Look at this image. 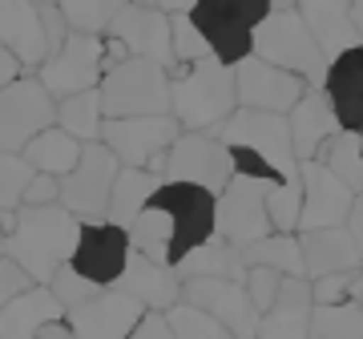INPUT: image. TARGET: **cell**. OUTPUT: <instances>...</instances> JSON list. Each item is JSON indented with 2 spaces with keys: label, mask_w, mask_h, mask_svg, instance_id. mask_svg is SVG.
<instances>
[{
  "label": "cell",
  "mask_w": 363,
  "mask_h": 339,
  "mask_svg": "<svg viewBox=\"0 0 363 339\" xmlns=\"http://www.w3.org/2000/svg\"><path fill=\"white\" fill-rule=\"evenodd\" d=\"M33 166L21 154H0V214L4 210H21V194H25Z\"/></svg>",
  "instance_id": "obj_41"
},
{
  "label": "cell",
  "mask_w": 363,
  "mask_h": 339,
  "mask_svg": "<svg viewBox=\"0 0 363 339\" xmlns=\"http://www.w3.org/2000/svg\"><path fill=\"white\" fill-rule=\"evenodd\" d=\"M101 77H105V37H73V33H69L65 49L37 69V81L45 85L52 101L93 93L101 85Z\"/></svg>",
  "instance_id": "obj_12"
},
{
  "label": "cell",
  "mask_w": 363,
  "mask_h": 339,
  "mask_svg": "<svg viewBox=\"0 0 363 339\" xmlns=\"http://www.w3.org/2000/svg\"><path fill=\"white\" fill-rule=\"evenodd\" d=\"M61 16H65L73 37H105L117 16V4H109V0H69V4H61Z\"/></svg>",
  "instance_id": "obj_35"
},
{
  "label": "cell",
  "mask_w": 363,
  "mask_h": 339,
  "mask_svg": "<svg viewBox=\"0 0 363 339\" xmlns=\"http://www.w3.org/2000/svg\"><path fill=\"white\" fill-rule=\"evenodd\" d=\"M182 303H190L210 319H218L234 339H259V319L255 303L238 283H218V279H198V283H182Z\"/></svg>",
  "instance_id": "obj_18"
},
{
  "label": "cell",
  "mask_w": 363,
  "mask_h": 339,
  "mask_svg": "<svg viewBox=\"0 0 363 339\" xmlns=\"http://www.w3.org/2000/svg\"><path fill=\"white\" fill-rule=\"evenodd\" d=\"M218 142L226 150H247L259 162L274 170L279 186L298 178L295 145H291V126L279 113H255V109H234V118L218 130Z\"/></svg>",
  "instance_id": "obj_6"
},
{
  "label": "cell",
  "mask_w": 363,
  "mask_h": 339,
  "mask_svg": "<svg viewBox=\"0 0 363 339\" xmlns=\"http://www.w3.org/2000/svg\"><path fill=\"white\" fill-rule=\"evenodd\" d=\"M37 339H77V335H73V327H69L65 319H61V323L40 327V335H37Z\"/></svg>",
  "instance_id": "obj_49"
},
{
  "label": "cell",
  "mask_w": 363,
  "mask_h": 339,
  "mask_svg": "<svg viewBox=\"0 0 363 339\" xmlns=\"http://www.w3.org/2000/svg\"><path fill=\"white\" fill-rule=\"evenodd\" d=\"M130 235V247L133 255H142V259L150 262H166V267H174L169 262V250H174V222H169L166 210H157L154 202L133 218V226L125 230Z\"/></svg>",
  "instance_id": "obj_32"
},
{
  "label": "cell",
  "mask_w": 363,
  "mask_h": 339,
  "mask_svg": "<svg viewBox=\"0 0 363 339\" xmlns=\"http://www.w3.org/2000/svg\"><path fill=\"white\" fill-rule=\"evenodd\" d=\"M57 126L52 101L37 77H21L16 85L0 89V154H25V145Z\"/></svg>",
  "instance_id": "obj_8"
},
{
  "label": "cell",
  "mask_w": 363,
  "mask_h": 339,
  "mask_svg": "<svg viewBox=\"0 0 363 339\" xmlns=\"http://www.w3.org/2000/svg\"><path fill=\"white\" fill-rule=\"evenodd\" d=\"M117 170H121V162H117L105 145H85L77 170L61 182V206H65L81 226L105 222V214H109V194H113V182H117Z\"/></svg>",
  "instance_id": "obj_11"
},
{
  "label": "cell",
  "mask_w": 363,
  "mask_h": 339,
  "mask_svg": "<svg viewBox=\"0 0 363 339\" xmlns=\"http://www.w3.org/2000/svg\"><path fill=\"white\" fill-rule=\"evenodd\" d=\"M311 283L307 279H283L274 307L259 319V339H311Z\"/></svg>",
  "instance_id": "obj_26"
},
{
  "label": "cell",
  "mask_w": 363,
  "mask_h": 339,
  "mask_svg": "<svg viewBox=\"0 0 363 339\" xmlns=\"http://www.w3.org/2000/svg\"><path fill=\"white\" fill-rule=\"evenodd\" d=\"M105 37L121 40L130 57L162 65L174 77L178 61H174V45H169V16L157 4H117V16Z\"/></svg>",
  "instance_id": "obj_14"
},
{
  "label": "cell",
  "mask_w": 363,
  "mask_h": 339,
  "mask_svg": "<svg viewBox=\"0 0 363 339\" xmlns=\"http://www.w3.org/2000/svg\"><path fill=\"white\" fill-rule=\"evenodd\" d=\"M347 235L355 238V250H359V259H363V194L355 198V206H351V218H347Z\"/></svg>",
  "instance_id": "obj_48"
},
{
  "label": "cell",
  "mask_w": 363,
  "mask_h": 339,
  "mask_svg": "<svg viewBox=\"0 0 363 339\" xmlns=\"http://www.w3.org/2000/svg\"><path fill=\"white\" fill-rule=\"evenodd\" d=\"M77 238H81V222L61 202L37 210H16V230L4 238V259H13L37 287H49L52 274L69 267L73 250H77Z\"/></svg>",
  "instance_id": "obj_1"
},
{
  "label": "cell",
  "mask_w": 363,
  "mask_h": 339,
  "mask_svg": "<svg viewBox=\"0 0 363 339\" xmlns=\"http://www.w3.org/2000/svg\"><path fill=\"white\" fill-rule=\"evenodd\" d=\"M174 271H178L182 283H198V279H218V283H238V287L247 283V267H242L238 247L222 243L218 235L210 243H202L194 255H186Z\"/></svg>",
  "instance_id": "obj_28"
},
{
  "label": "cell",
  "mask_w": 363,
  "mask_h": 339,
  "mask_svg": "<svg viewBox=\"0 0 363 339\" xmlns=\"http://www.w3.org/2000/svg\"><path fill=\"white\" fill-rule=\"evenodd\" d=\"M0 45L21 61V69L45 65L52 52L45 21H40V4H0Z\"/></svg>",
  "instance_id": "obj_23"
},
{
  "label": "cell",
  "mask_w": 363,
  "mask_h": 339,
  "mask_svg": "<svg viewBox=\"0 0 363 339\" xmlns=\"http://www.w3.org/2000/svg\"><path fill=\"white\" fill-rule=\"evenodd\" d=\"M154 206L166 210L174 222V250L169 262L178 267L186 255H194L202 243L214 238V218H218V198L198 190V186H182V182H162V190L154 194Z\"/></svg>",
  "instance_id": "obj_10"
},
{
  "label": "cell",
  "mask_w": 363,
  "mask_h": 339,
  "mask_svg": "<svg viewBox=\"0 0 363 339\" xmlns=\"http://www.w3.org/2000/svg\"><path fill=\"white\" fill-rule=\"evenodd\" d=\"M351 279L355 274H323V279H311V303L315 307H339V303H347Z\"/></svg>",
  "instance_id": "obj_43"
},
{
  "label": "cell",
  "mask_w": 363,
  "mask_h": 339,
  "mask_svg": "<svg viewBox=\"0 0 363 339\" xmlns=\"http://www.w3.org/2000/svg\"><path fill=\"white\" fill-rule=\"evenodd\" d=\"M242 255V267H267V271H279L283 279H303V250H298V235H267L259 243L238 250Z\"/></svg>",
  "instance_id": "obj_33"
},
{
  "label": "cell",
  "mask_w": 363,
  "mask_h": 339,
  "mask_svg": "<svg viewBox=\"0 0 363 339\" xmlns=\"http://www.w3.org/2000/svg\"><path fill=\"white\" fill-rule=\"evenodd\" d=\"M267 198H271V182L234 174L230 186L218 194V218H214V235L230 247H250L259 238L274 235L271 214H267Z\"/></svg>",
  "instance_id": "obj_9"
},
{
  "label": "cell",
  "mask_w": 363,
  "mask_h": 339,
  "mask_svg": "<svg viewBox=\"0 0 363 339\" xmlns=\"http://www.w3.org/2000/svg\"><path fill=\"white\" fill-rule=\"evenodd\" d=\"M130 255H133V247H130L125 230H117L109 222H89V226H81L77 250H73L69 267L77 274H85L93 287L113 291L121 271H125V262H130Z\"/></svg>",
  "instance_id": "obj_16"
},
{
  "label": "cell",
  "mask_w": 363,
  "mask_h": 339,
  "mask_svg": "<svg viewBox=\"0 0 363 339\" xmlns=\"http://www.w3.org/2000/svg\"><path fill=\"white\" fill-rule=\"evenodd\" d=\"M113 291L130 295L142 311H157V315H166L169 307L182 303L178 271L166 267V262H150V259H142V255H130V262H125V271H121Z\"/></svg>",
  "instance_id": "obj_20"
},
{
  "label": "cell",
  "mask_w": 363,
  "mask_h": 339,
  "mask_svg": "<svg viewBox=\"0 0 363 339\" xmlns=\"http://www.w3.org/2000/svg\"><path fill=\"white\" fill-rule=\"evenodd\" d=\"M298 250H303V279H323V274H359L363 259L355 250V238L347 235V226L335 230H307L298 235Z\"/></svg>",
  "instance_id": "obj_22"
},
{
  "label": "cell",
  "mask_w": 363,
  "mask_h": 339,
  "mask_svg": "<svg viewBox=\"0 0 363 339\" xmlns=\"http://www.w3.org/2000/svg\"><path fill=\"white\" fill-rule=\"evenodd\" d=\"M359 142H363V130H359Z\"/></svg>",
  "instance_id": "obj_53"
},
{
  "label": "cell",
  "mask_w": 363,
  "mask_h": 339,
  "mask_svg": "<svg viewBox=\"0 0 363 339\" xmlns=\"http://www.w3.org/2000/svg\"><path fill=\"white\" fill-rule=\"evenodd\" d=\"M298 16L311 33V40L319 45L323 61H339L343 52L359 49V33L351 21V4H335V0H311V4H298Z\"/></svg>",
  "instance_id": "obj_24"
},
{
  "label": "cell",
  "mask_w": 363,
  "mask_h": 339,
  "mask_svg": "<svg viewBox=\"0 0 363 339\" xmlns=\"http://www.w3.org/2000/svg\"><path fill=\"white\" fill-rule=\"evenodd\" d=\"M142 307L121 295V291H101L97 299L65 315V323L73 327L77 339H130L133 327L142 323Z\"/></svg>",
  "instance_id": "obj_19"
},
{
  "label": "cell",
  "mask_w": 363,
  "mask_h": 339,
  "mask_svg": "<svg viewBox=\"0 0 363 339\" xmlns=\"http://www.w3.org/2000/svg\"><path fill=\"white\" fill-rule=\"evenodd\" d=\"M61 319H65V311L52 299L49 287H28L0 311V339H37L40 327L61 323Z\"/></svg>",
  "instance_id": "obj_27"
},
{
  "label": "cell",
  "mask_w": 363,
  "mask_h": 339,
  "mask_svg": "<svg viewBox=\"0 0 363 339\" xmlns=\"http://www.w3.org/2000/svg\"><path fill=\"white\" fill-rule=\"evenodd\" d=\"M182 138V126L169 118H130V121H105L101 145L125 170H150L157 157L169 154V145Z\"/></svg>",
  "instance_id": "obj_13"
},
{
  "label": "cell",
  "mask_w": 363,
  "mask_h": 339,
  "mask_svg": "<svg viewBox=\"0 0 363 339\" xmlns=\"http://www.w3.org/2000/svg\"><path fill=\"white\" fill-rule=\"evenodd\" d=\"M169 81L174 77L162 65H150V61H138V57L109 69L97 85L105 121L169 118Z\"/></svg>",
  "instance_id": "obj_4"
},
{
  "label": "cell",
  "mask_w": 363,
  "mask_h": 339,
  "mask_svg": "<svg viewBox=\"0 0 363 339\" xmlns=\"http://www.w3.org/2000/svg\"><path fill=\"white\" fill-rule=\"evenodd\" d=\"M315 162H323L355 198L363 194V142H359V133L339 130L335 138L323 145V154L315 157Z\"/></svg>",
  "instance_id": "obj_34"
},
{
  "label": "cell",
  "mask_w": 363,
  "mask_h": 339,
  "mask_svg": "<svg viewBox=\"0 0 363 339\" xmlns=\"http://www.w3.org/2000/svg\"><path fill=\"white\" fill-rule=\"evenodd\" d=\"M169 45H174V61H178V69H190V65H202V61H210L214 52H210L206 37L194 28V21H190V4L182 9V13L169 16Z\"/></svg>",
  "instance_id": "obj_36"
},
{
  "label": "cell",
  "mask_w": 363,
  "mask_h": 339,
  "mask_svg": "<svg viewBox=\"0 0 363 339\" xmlns=\"http://www.w3.org/2000/svg\"><path fill=\"white\" fill-rule=\"evenodd\" d=\"M61 202V182L49 174H33L21 194V210H37V206H57Z\"/></svg>",
  "instance_id": "obj_44"
},
{
  "label": "cell",
  "mask_w": 363,
  "mask_h": 339,
  "mask_svg": "<svg viewBox=\"0 0 363 339\" xmlns=\"http://www.w3.org/2000/svg\"><path fill=\"white\" fill-rule=\"evenodd\" d=\"M242 291H247V299L255 303V311L267 315V311L274 307V299H279V291H283V274H279V271H267V267H250Z\"/></svg>",
  "instance_id": "obj_42"
},
{
  "label": "cell",
  "mask_w": 363,
  "mask_h": 339,
  "mask_svg": "<svg viewBox=\"0 0 363 339\" xmlns=\"http://www.w3.org/2000/svg\"><path fill=\"white\" fill-rule=\"evenodd\" d=\"M234 109H238L234 69L218 65L214 57L182 69L169 81V113L182 133H218L234 118Z\"/></svg>",
  "instance_id": "obj_2"
},
{
  "label": "cell",
  "mask_w": 363,
  "mask_h": 339,
  "mask_svg": "<svg viewBox=\"0 0 363 339\" xmlns=\"http://www.w3.org/2000/svg\"><path fill=\"white\" fill-rule=\"evenodd\" d=\"M0 259H4V230H0Z\"/></svg>",
  "instance_id": "obj_52"
},
{
  "label": "cell",
  "mask_w": 363,
  "mask_h": 339,
  "mask_svg": "<svg viewBox=\"0 0 363 339\" xmlns=\"http://www.w3.org/2000/svg\"><path fill=\"white\" fill-rule=\"evenodd\" d=\"M234 178V157L218 142V133H182L166 154V174L162 182L198 186L206 194L218 198Z\"/></svg>",
  "instance_id": "obj_7"
},
{
  "label": "cell",
  "mask_w": 363,
  "mask_h": 339,
  "mask_svg": "<svg viewBox=\"0 0 363 339\" xmlns=\"http://www.w3.org/2000/svg\"><path fill=\"white\" fill-rule=\"evenodd\" d=\"M166 323L174 331V339H234L218 319H210L206 311H198L190 303H178L166 311Z\"/></svg>",
  "instance_id": "obj_39"
},
{
  "label": "cell",
  "mask_w": 363,
  "mask_h": 339,
  "mask_svg": "<svg viewBox=\"0 0 363 339\" xmlns=\"http://www.w3.org/2000/svg\"><path fill=\"white\" fill-rule=\"evenodd\" d=\"M286 126H291V145H295V162L298 166H303V162H315V157L323 154V145L343 130L323 89H307L303 93V101L286 113Z\"/></svg>",
  "instance_id": "obj_21"
},
{
  "label": "cell",
  "mask_w": 363,
  "mask_h": 339,
  "mask_svg": "<svg viewBox=\"0 0 363 339\" xmlns=\"http://www.w3.org/2000/svg\"><path fill=\"white\" fill-rule=\"evenodd\" d=\"M347 299L355 303V307H359V315H363V271L351 279V295H347Z\"/></svg>",
  "instance_id": "obj_50"
},
{
  "label": "cell",
  "mask_w": 363,
  "mask_h": 339,
  "mask_svg": "<svg viewBox=\"0 0 363 339\" xmlns=\"http://www.w3.org/2000/svg\"><path fill=\"white\" fill-rule=\"evenodd\" d=\"M81 154H85V145L73 142L65 130H45L40 138H33V142L25 145V162L33 166V174H49V178H57V182H65L69 174L77 170Z\"/></svg>",
  "instance_id": "obj_30"
},
{
  "label": "cell",
  "mask_w": 363,
  "mask_h": 339,
  "mask_svg": "<svg viewBox=\"0 0 363 339\" xmlns=\"http://www.w3.org/2000/svg\"><path fill=\"white\" fill-rule=\"evenodd\" d=\"M101 93H77V97H65L57 101V130H65L73 142L81 145H101Z\"/></svg>",
  "instance_id": "obj_31"
},
{
  "label": "cell",
  "mask_w": 363,
  "mask_h": 339,
  "mask_svg": "<svg viewBox=\"0 0 363 339\" xmlns=\"http://www.w3.org/2000/svg\"><path fill=\"white\" fill-rule=\"evenodd\" d=\"M267 13H271L267 0H247V4H210V0H198V4H190L194 28L206 37L214 61L226 69L242 65L255 52V28L267 21Z\"/></svg>",
  "instance_id": "obj_5"
},
{
  "label": "cell",
  "mask_w": 363,
  "mask_h": 339,
  "mask_svg": "<svg viewBox=\"0 0 363 339\" xmlns=\"http://www.w3.org/2000/svg\"><path fill=\"white\" fill-rule=\"evenodd\" d=\"M311 339H363V315L355 303L339 307H315L311 315Z\"/></svg>",
  "instance_id": "obj_37"
},
{
  "label": "cell",
  "mask_w": 363,
  "mask_h": 339,
  "mask_svg": "<svg viewBox=\"0 0 363 339\" xmlns=\"http://www.w3.org/2000/svg\"><path fill=\"white\" fill-rule=\"evenodd\" d=\"M130 339H174V331H169L166 315L145 311V315H142V323L133 327V335H130Z\"/></svg>",
  "instance_id": "obj_46"
},
{
  "label": "cell",
  "mask_w": 363,
  "mask_h": 339,
  "mask_svg": "<svg viewBox=\"0 0 363 339\" xmlns=\"http://www.w3.org/2000/svg\"><path fill=\"white\" fill-rule=\"evenodd\" d=\"M298 178H303V214H298V235H307V230H335V226H347L351 206H355V194L339 182L323 162H303V166H298Z\"/></svg>",
  "instance_id": "obj_17"
},
{
  "label": "cell",
  "mask_w": 363,
  "mask_h": 339,
  "mask_svg": "<svg viewBox=\"0 0 363 339\" xmlns=\"http://www.w3.org/2000/svg\"><path fill=\"white\" fill-rule=\"evenodd\" d=\"M28 287H37V283H33V279H28L13 259H0V311H4L16 295H25Z\"/></svg>",
  "instance_id": "obj_45"
},
{
  "label": "cell",
  "mask_w": 363,
  "mask_h": 339,
  "mask_svg": "<svg viewBox=\"0 0 363 339\" xmlns=\"http://www.w3.org/2000/svg\"><path fill=\"white\" fill-rule=\"evenodd\" d=\"M234 93H238V109L286 118V113L303 101L307 81L295 77V73H283V69L267 65L259 57H247L242 65H234Z\"/></svg>",
  "instance_id": "obj_15"
},
{
  "label": "cell",
  "mask_w": 363,
  "mask_h": 339,
  "mask_svg": "<svg viewBox=\"0 0 363 339\" xmlns=\"http://www.w3.org/2000/svg\"><path fill=\"white\" fill-rule=\"evenodd\" d=\"M267 65L283 69V73H295V77L307 81V89H323L327 81V61L319 45L311 40L303 16H298V4H271V13L255 28V52Z\"/></svg>",
  "instance_id": "obj_3"
},
{
  "label": "cell",
  "mask_w": 363,
  "mask_h": 339,
  "mask_svg": "<svg viewBox=\"0 0 363 339\" xmlns=\"http://www.w3.org/2000/svg\"><path fill=\"white\" fill-rule=\"evenodd\" d=\"M49 291H52V299L61 303V311H77V307H85L89 299H97L101 295V287H93L85 274H77L73 267H61V271L52 274V283H49Z\"/></svg>",
  "instance_id": "obj_40"
},
{
  "label": "cell",
  "mask_w": 363,
  "mask_h": 339,
  "mask_svg": "<svg viewBox=\"0 0 363 339\" xmlns=\"http://www.w3.org/2000/svg\"><path fill=\"white\" fill-rule=\"evenodd\" d=\"M323 93L331 109H335L339 126L347 133H359L363 130V45L327 65Z\"/></svg>",
  "instance_id": "obj_25"
},
{
  "label": "cell",
  "mask_w": 363,
  "mask_h": 339,
  "mask_svg": "<svg viewBox=\"0 0 363 339\" xmlns=\"http://www.w3.org/2000/svg\"><path fill=\"white\" fill-rule=\"evenodd\" d=\"M21 77H25V73H21V61H16L13 52H9L4 45H0V89H9V85H16Z\"/></svg>",
  "instance_id": "obj_47"
},
{
  "label": "cell",
  "mask_w": 363,
  "mask_h": 339,
  "mask_svg": "<svg viewBox=\"0 0 363 339\" xmlns=\"http://www.w3.org/2000/svg\"><path fill=\"white\" fill-rule=\"evenodd\" d=\"M157 190H162V178H157V174L121 166L117 170V182H113V194H109V214H105V222L117 226V230H130L133 218L154 202Z\"/></svg>",
  "instance_id": "obj_29"
},
{
  "label": "cell",
  "mask_w": 363,
  "mask_h": 339,
  "mask_svg": "<svg viewBox=\"0 0 363 339\" xmlns=\"http://www.w3.org/2000/svg\"><path fill=\"white\" fill-rule=\"evenodd\" d=\"M267 214H271V230H274V235H298V214H303V178L283 182V186H271Z\"/></svg>",
  "instance_id": "obj_38"
},
{
  "label": "cell",
  "mask_w": 363,
  "mask_h": 339,
  "mask_svg": "<svg viewBox=\"0 0 363 339\" xmlns=\"http://www.w3.org/2000/svg\"><path fill=\"white\" fill-rule=\"evenodd\" d=\"M351 21H355V33H359V45H363V4H351Z\"/></svg>",
  "instance_id": "obj_51"
}]
</instances>
